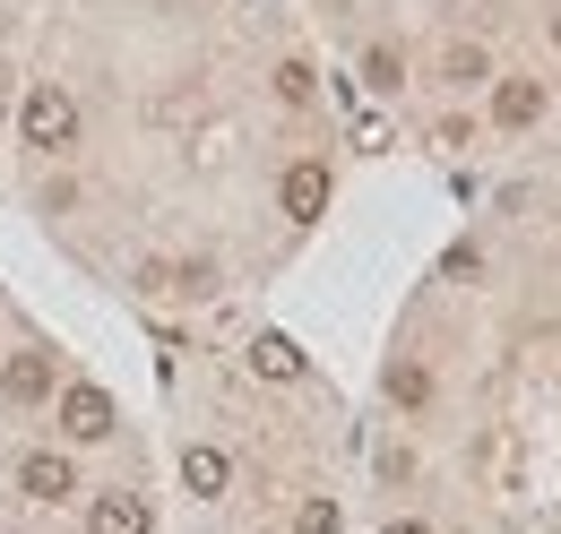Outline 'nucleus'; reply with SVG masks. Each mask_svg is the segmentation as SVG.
I'll return each mask as SVG.
<instances>
[{
  "instance_id": "f257e3e1",
  "label": "nucleus",
  "mask_w": 561,
  "mask_h": 534,
  "mask_svg": "<svg viewBox=\"0 0 561 534\" xmlns=\"http://www.w3.org/2000/svg\"><path fill=\"white\" fill-rule=\"evenodd\" d=\"M18 130H26V147H44V155L78 147V104H70V86H26Z\"/></svg>"
},
{
  "instance_id": "f03ea898",
  "label": "nucleus",
  "mask_w": 561,
  "mask_h": 534,
  "mask_svg": "<svg viewBox=\"0 0 561 534\" xmlns=\"http://www.w3.org/2000/svg\"><path fill=\"white\" fill-rule=\"evenodd\" d=\"M61 431H70V440H104V431H113V397L87 388V380L61 388Z\"/></svg>"
},
{
  "instance_id": "7ed1b4c3",
  "label": "nucleus",
  "mask_w": 561,
  "mask_h": 534,
  "mask_svg": "<svg viewBox=\"0 0 561 534\" xmlns=\"http://www.w3.org/2000/svg\"><path fill=\"white\" fill-rule=\"evenodd\" d=\"M18 491H26V500H70V491H78V474H70V457L35 449V457H18Z\"/></svg>"
},
{
  "instance_id": "20e7f679",
  "label": "nucleus",
  "mask_w": 561,
  "mask_h": 534,
  "mask_svg": "<svg viewBox=\"0 0 561 534\" xmlns=\"http://www.w3.org/2000/svg\"><path fill=\"white\" fill-rule=\"evenodd\" d=\"M0 397H9V405H44V397H53V353H9Z\"/></svg>"
},
{
  "instance_id": "39448f33",
  "label": "nucleus",
  "mask_w": 561,
  "mask_h": 534,
  "mask_svg": "<svg viewBox=\"0 0 561 534\" xmlns=\"http://www.w3.org/2000/svg\"><path fill=\"white\" fill-rule=\"evenodd\" d=\"M87 534H147V500H139V491H95Z\"/></svg>"
},
{
  "instance_id": "423d86ee",
  "label": "nucleus",
  "mask_w": 561,
  "mask_h": 534,
  "mask_svg": "<svg viewBox=\"0 0 561 534\" xmlns=\"http://www.w3.org/2000/svg\"><path fill=\"white\" fill-rule=\"evenodd\" d=\"M277 199H285V216H302V224H311V216L329 207V164H294V173L277 182Z\"/></svg>"
},
{
  "instance_id": "0eeeda50",
  "label": "nucleus",
  "mask_w": 561,
  "mask_h": 534,
  "mask_svg": "<svg viewBox=\"0 0 561 534\" xmlns=\"http://www.w3.org/2000/svg\"><path fill=\"white\" fill-rule=\"evenodd\" d=\"M536 113H545V86H536V78H501V86H492V121H501V130H527Z\"/></svg>"
},
{
  "instance_id": "6e6552de",
  "label": "nucleus",
  "mask_w": 561,
  "mask_h": 534,
  "mask_svg": "<svg viewBox=\"0 0 561 534\" xmlns=\"http://www.w3.org/2000/svg\"><path fill=\"white\" fill-rule=\"evenodd\" d=\"M182 483H191L199 500H216V491L233 483V466H225V449H182Z\"/></svg>"
},
{
  "instance_id": "1a4fd4ad",
  "label": "nucleus",
  "mask_w": 561,
  "mask_h": 534,
  "mask_svg": "<svg viewBox=\"0 0 561 534\" xmlns=\"http://www.w3.org/2000/svg\"><path fill=\"white\" fill-rule=\"evenodd\" d=\"M251 371H260V380H302V345H294V336H260V345H251Z\"/></svg>"
},
{
  "instance_id": "9d476101",
  "label": "nucleus",
  "mask_w": 561,
  "mask_h": 534,
  "mask_svg": "<svg viewBox=\"0 0 561 534\" xmlns=\"http://www.w3.org/2000/svg\"><path fill=\"white\" fill-rule=\"evenodd\" d=\"M440 78H449V86H484L492 61L476 53V44H449V53H440Z\"/></svg>"
},
{
  "instance_id": "9b49d317",
  "label": "nucleus",
  "mask_w": 561,
  "mask_h": 534,
  "mask_svg": "<svg viewBox=\"0 0 561 534\" xmlns=\"http://www.w3.org/2000/svg\"><path fill=\"white\" fill-rule=\"evenodd\" d=\"M389 397H398V405H423V397H432L423 362H389Z\"/></svg>"
},
{
  "instance_id": "f8f14e48",
  "label": "nucleus",
  "mask_w": 561,
  "mask_h": 534,
  "mask_svg": "<svg viewBox=\"0 0 561 534\" xmlns=\"http://www.w3.org/2000/svg\"><path fill=\"white\" fill-rule=\"evenodd\" d=\"M363 78H371V86H380V95H389V86H398V78H407V61H398V53H389V44H371V53H363Z\"/></svg>"
},
{
  "instance_id": "ddd939ff",
  "label": "nucleus",
  "mask_w": 561,
  "mask_h": 534,
  "mask_svg": "<svg viewBox=\"0 0 561 534\" xmlns=\"http://www.w3.org/2000/svg\"><path fill=\"white\" fill-rule=\"evenodd\" d=\"M311 86H320V69H311V61H285L277 69V95H285V104H311Z\"/></svg>"
},
{
  "instance_id": "4468645a",
  "label": "nucleus",
  "mask_w": 561,
  "mask_h": 534,
  "mask_svg": "<svg viewBox=\"0 0 561 534\" xmlns=\"http://www.w3.org/2000/svg\"><path fill=\"white\" fill-rule=\"evenodd\" d=\"M294 534H337V500H302V509H294Z\"/></svg>"
},
{
  "instance_id": "2eb2a0df",
  "label": "nucleus",
  "mask_w": 561,
  "mask_h": 534,
  "mask_svg": "<svg viewBox=\"0 0 561 534\" xmlns=\"http://www.w3.org/2000/svg\"><path fill=\"white\" fill-rule=\"evenodd\" d=\"M389 534H432V526H415V518H407V526H389Z\"/></svg>"
},
{
  "instance_id": "dca6fc26",
  "label": "nucleus",
  "mask_w": 561,
  "mask_h": 534,
  "mask_svg": "<svg viewBox=\"0 0 561 534\" xmlns=\"http://www.w3.org/2000/svg\"><path fill=\"white\" fill-rule=\"evenodd\" d=\"M0 104H9V69H0Z\"/></svg>"
},
{
  "instance_id": "f3484780",
  "label": "nucleus",
  "mask_w": 561,
  "mask_h": 534,
  "mask_svg": "<svg viewBox=\"0 0 561 534\" xmlns=\"http://www.w3.org/2000/svg\"><path fill=\"white\" fill-rule=\"evenodd\" d=\"M553 44H561V18H553Z\"/></svg>"
}]
</instances>
